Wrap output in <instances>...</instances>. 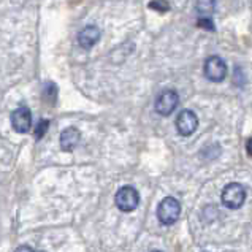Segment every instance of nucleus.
<instances>
[{
    "label": "nucleus",
    "instance_id": "obj_1",
    "mask_svg": "<svg viewBox=\"0 0 252 252\" xmlns=\"http://www.w3.org/2000/svg\"><path fill=\"white\" fill-rule=\"evenodd\" d=\"M220 198L228 210H238L246 201V189L240 183H230L224 187Z\"/></svg>",
    "mask_w": 252,
    "mask_h": 252
},
{
    "label": "nucleus",
    "instance_id": "obj_2",
    "mask_svg": "<svg viewBox=\"0 0 252 252\" xmlns=\"http://www.w3.org/2000/svg\"><path fill=\"white\" fill-rule=\"evenodd\" d=\"M179 214H181V205L179 201L173 197H165L160 205L157 206V218H159L160 224L171 225L178 220Z\"/></svg>",
    "mask_w": 252,
    "mask_h": 252
},
{
    "label": "nucleus",
    "instance_id": "obj_3",
    "mask_svg": "<svg viewBox=\"0 0 252 252\" xmlns=\"http://www.w3.org/2000/svg\"><path fill=\"white\" fill-rule=\"evenodd\" d=\"M116 206L122 213H132L136 210V206L140 205V193L132 186H124L116 192Z\"/></svg>",
    "mask_w": 252,
    "mask_h": 252
},
{
    "label": "nucleus",
    "instance_id": "obj_4",
    "mask_svg": "<svg viewBox=\"0 0 252 252\" xmlns=\"http://www.w3.org/2000/svg\"><path fill=\"white\" fill-rule=\"evenodd\" d=\"M179 103V95L176 91L167 89L160 92V95L156 98V113H159L160 116H170V114L176 110Z\"/></svg>",
    "mask_w": 252,
    "mask_h": 252
},
{
    "label": "nucleus",
    "instance_id": "obj_5",
    "mask_svg": "<svg viewBox=\"0 0 252 252\" xmlns=\"http://www.w3.org/2000/svg\"><path fill=\"white\" fill-rule=\"evenodd\" d=\"M203 70H205V76L213 83L224 81V78L227 75V65L219 56L208 57L206 62H205V68Z\"/></svg>",
    "mask_w": 252,
    "mask_h": 252
},
{
    "label": "nucleus",
    "instance_id": "obj_6",
    "mask_svg": "<svg viewBox=\"0 0 252 252\" xmlns=\"http://www.w3.org/2000/svg\"><path fill=\"white\" fill-rule=\"evenodd\" d=\"M198 127V118L197 114L190 110H184L178 114L176 118V130L183 136H190Z\"/></svg>",
    "mask_w": 252,
    "mask_h": 252
},
{
    "label": "nucleus",
    "instance_id": "obj_7",
    "mask_svg": "<svg viewBox=\"0 0 252 252\" xmlns=\"http://www.w3.org/2000/svg\"><path fill=\"white\" fill-rule=\"evenodd\" d=\"M11 127L18 133H27L32 127V113L29 108L21 106L11 113Z\"/></svg>",
    "mask_w": 252,
    "mask_h": 252
},
{
    "label": "nucleus",
    "instance_id": "obj_8",
    "mask_svg": "<svg viewBox=\"0 0 252 252\" xmlns=\"http://www.w3.org/2000/svg\"><path fill=\"white\" fill-rule=\"evenodd\" d=\"M100 40V29L95 26H88L78 33V45L83 49H91Z\"/></svg>",
    "mask_w": 252,
    "mask_h": 252
},
{
    "label": "nucleus",
    "instance_id": "obj_9",
    "mask_svg": "<svg viewBox=\"0 0 252 252\" xmlns=\"http://www.w3.org/2000/svg\"><path fill=\"white\" fill-rule=\"evenodd\" d=\"M80 138H81V133L78 132L75 127L65 128V130L61 133V148H62V151H65V153H71V151L78 146Z\"/></svg>",
    "mask_w": 252,
    "mask_h": 252
},
{
    "label": "nucleus",
    "instance_id": "obj_10",
    "mask_svg": "<svg viewBox=\"0 0 252 252\" xmlns=\"http://www.w3.org/2000/svg\"><path fill=\"white\" fill-rule=\"evenodd\" d=\"M195 10L201 16H208V14L214 13L216 10V0H197Z\"/></svg>",
    "mask_w": 252,
    "mask_h": 252
},
{
    "label": "nucleus",
    "instance_id": "obj_11",
    "mask_svg": "<svg viewBox=\"0 0 252 252\" xmlns=\"http://www.w3.org/2000/svg\"><path fill=\"white\" fill-rule=\"evenodd\" d=\"M48 126H49V122L46 119H41L38 124H37V128H35V138L40 140L45 136L46 130H48Z\"/></svg>",
    "mask_w": 252,
    "mask_h": 252
},
{
    "label": "nucleus",
    "instance_id": "obj_12",
    "mask_svg": "<svg viewBox=\"0 0 252 252\" xmlns=\"http://www.w3.org/2000/svg\"><path fill=\"white\" fill-rule=\"evenodd\" d=\"M149 8H153V10H157V11H160V13H165V11H168V3L165 2V0H154V2H151L149 3Z\"/></svg>",
    "mask_w": 252,
    "mask_h": 252
},
{
    "label": "nucleus",
    "instance_id": "obj_13",
    "mask_svg": "<svg viewBox=\"0 0 252 252\" xmlns=\"http://www.w3.org/2000/svg\"><path fill=\"white\" fill-rule=\"evenodd\" d=\"M197 26L201 27V29H206V31H214V24L213 21L208 18V16H201L198 21H197Z\"/></svg>",
    "mask_w": 252,
    "mask_h": 252
},
{
    "label": "nucleus",
    "instance_id": "obj_14",
    "mask_svg": "<svg viewBox=\"0 0 252 252\" xmlns=\"http://www.w3.org/2000/svg\"><path fill=\"white\" fill-rule=\"evenodd\" d=\"M43 95L49 97V102H53V100L56 98V86L53 83H46L45 91H43Z\"/></svg>",
    "mask_w": 252,
    "mask_h": 252
},
{
    "label": "nucleus",
    "instance_id": "obj_15",
    "mask_svg": "<svg viewBox=\"0 0 252 252\" xmlns=\"http://www.w3.org/2000/svg\"><path fill=\"white\" fill-rule=\"evenodd\" d=\"M246 153L252 157V136L248 138V141H246Z\"/></svg>",
    "mask_w": 252,
    "mask_h": 252
}]
</instances>
